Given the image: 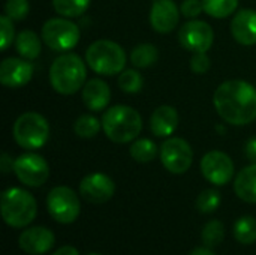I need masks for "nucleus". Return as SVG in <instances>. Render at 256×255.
I'll return each instance as SVG.
<instances>
[{
    "mask_svg": "<svg viewBox=\"0 0 256 255\" xmlns=\"http://www.w3.org/2000/svg\"><path fill=\"white\" fill-rule=\"evenodd\" d=\"M118 86L126 93H136L142 89V77L135 69H128L120 74Z\"/></svg>",
    "mask_w": 256,
    "mask_h": 255,
    "instance_id": "c756f323",
    "label": "nucleus"
},
{
    "mask_svg": "<svg viewBox=\"0 0 256 255\" xmlns=\"http://www.w3.org/2000/svg\"><path fill=\"white\" fill-rule=\"evenodd\" d=\"M56 243L54 233L45 227H32L20 234V248L30 255H40L48 252Z\"/></svg>",
    "mask_w": 256,
    "mask_h": 255,
    "instance_id": "2eb2a0df",
    "label": "nucleus"
},
{
    "mask_svg": "<svg viewBox=\"0 0 256 255\" xmlns=\"http://www.w3.org/2000/svg\"><path fill=\"white\" fill-rule=\"evenodd\" d=\"M14 164H15V161L12 162V159L9 158L8 153L2 155V158H0V170H2L3 174H8L9 171H12L14 170Z\"/></svg>",
    "mask_w": 256,
    "mask_h": 255,
    "instance_id": "f704fd0d",
    "label": "nucleus"
},
{
    "mask_svg": "<svg viewBox=\"0 0 256 255\" xmlns=\"http://www.w3.org/2000/svg\"><path fill=\"white\" fill-rule=\"evenodd\" d=\"M42 39L54 51H68L78 44L80 29L66 18H51L42 27Z\"/></svg>",
    "mask_w": 256,
    "mask_h": 255,
    "instance_id": "6e6552de",
    "label": "nucleus"
},
{
    "mask_svg": "<svg viewBox=\"0 0 256 255\" xmlns=\"http://www.w3.org/2000/svg\"><path fill=\"white\" fill-rule=\"evenodd\" d=\"M234 237L243 245L256 242V219L254 216H243L234 224Z\"/></svg>",
    "mask_w": 256,
    "mask_h": 255,
    "instance_id": "4be33fe9",
    "label": "nucleus"
},
{
    "mask_svg": "<svg viewBox=\"0 0 256 255\" xmlns=\"http://www.w3.org/2000/svg\"><path fill=\"white\" fill-rule=\"evenodd\" d=\"M190 69L195 74H206L210 69V57L206 53H195L190 59Z\"/></svg>",
    "mask_w": 256,
    "mask_h": 255,
    "instance_id": "473e14b6",
    "label": "nucleus"
},
{
    "mask_svg": "<svg viewBox=\"0 0 256 255\" xmlns=\"http://www.w3.org/2000/svg\"><path fill=\"white\" fill-rule=\"evenodd\" d=\"M153 2H154V0H153Z\"/></svg>",
    "mask_w": 256,
    "mask_h": 255,
    "instance_id": "ea45409f",
    "label": "nucleus"
},
{
    "mask_svg": "<svg viewBox=\"0 0 256 255\" xmlns=\"http://www.w3.org/2000/svg\"><path fill=\"white\" fill-rule=\"evenodd\" d=\"M180 20V9L174 0H154L150 11L152 27L159 33H168L176 29Z\"/></svg>",
    "mask_w": 256,
    "mask_h": 255,
    "instance_id": "dca6fc26",
    "label": "nucleus"
},
{
    "mask_svg": "<svg viewBox=\"0 0 256 255\" xmlns=\"http://www.w3.org/2000/svg\"><path fill=\"white\" fill-rule=\"evenodd\" d=\"M90 0H52V6L57 14L66 18L80 17L87 11Z\"/></svg>",
    "mask_w": 256,
    "mask_h": 255,
    "instance_id": "a878e982",
    "label": "nucleus"
},
{
    "mask_svg": "<svg viewBox=\"0 0 256 255\" xmlns=\"http://www.w3.org/2000/svg\"><path fill=\"white\" fill-rule=\"evenodd\" d=\"M189 255H216L213 251H212V248H196V249H194L192 252Z\"/></svg>",
    "mask_w": 256,
    "mask_h": 255,
    "instance_id": "4c0bfd02",
    "label": "nucleus"
},
{
    "mask_svg": "<svg viewBox=\"0 0 256 255\" xmlns=\"http://www.w3.org/2000/svg\"><path fill=\"white\" fill-rule=\"evenodd\" d=\"M204 12L213 18H226L238 6V0H202Z\"/></svg>",
    "mask_w": 256,
    "mask_h": 255,
    "instance_id": "b1692460",
    "label": "nucleus"
},
{
    "mask_svg": "<svg viewBox=\"0 0 256 255\" xmlns=\"http://www.w3.org/2000/svg\"><path fill=\"white\" fill-rule=\"evenodd\" d=\"M218 114L230 125L243 126L256 119V89L243 80L222 83L213 96Z\"/></svg>",
    "mask_w": 256,
    "mask_h": 255,
    "instance_id": "f257e3e1",
    "label": "nucleus"
},
{
    "mask_svg": "<svg viewBox=\"0 0 256 255\" xmlns=\"http://www.w3.org/2000/svg\"><path fill=\"white\" fill-rule=\"evenodd\" d=\"M102 129L114 143H129L142 129V120L136 110L128 105H116L104 113Z\"/></svg>",
    "mask_w": 256,
    "mask_h": 255,
    "instance_id": "7ed1b4c3",
    "label": "nucleus"
},
{
    "mask_svg": "<svg viewBox=\"0 0 256 255\" xmlns=\"http://www.w3.org/2000/svg\"><path fill=\"white\" fill-rule=\"evenodd\" d=\"M231 33L242 45L256 44V11L242 9L231 21Z\"/></svg>",
    "mask_w": 256,
    "mask_h": 255,
    "instance_id": "f3484780",
    "label": "nucleus"
},
{
    "mask_svg": "<svg viewBox=\"0 0 256 255\" xmlns=\"http://www.w3.org/2000/svg\"><path fill=\"white\" fill-rule=\"evenodd\" d=\"M28 9L30 6L27 0H8L4 5V14L14 21L24 20L28 14Z\"/></svg>",
    "mask_w": 256,
    "mask_h": 255,
    "instance_id": "7c9ffc66",
    "label": "nucleus"
},
{
    "mask_svg": "<svg viewBox=\"0 0 256 255\" xmlns=\"http://www.w3.org/2000/svg\"><path fill=\"white\" fill-rule=\"evenodd\" d=\"M33 77V65L24 59L9 57L0 65V81L6 87H22Z\"/></svg>",
    "mask_w": 256,
    "mask_h": 255,
    "instance_id": "4468645a",
    "label": "nucleus"
},
{
    "mask_svg": "<svg viewBox=\"0 0 256 255\" xmlns=\"http://www.w3.org/2000/svg\"><path fill=\"white\" fill-rule=\"evenodd\" d=\"M158 48L152 44H140L130 53L132 65L136 68H148L158 60Z\"/></svg>",
    "mask_w": 256,
    "mask_h": 255,
    "instance_id": "5701e85b",
    "label": "nucleus"
},
{
    "mask_svg": "<svg viewBox=\"0 0 256 255\" xmlns=\"http://www.w3.org/2000/svg\"><path fill=\"white\" fill-rule=\"evenodd\" d=\"M14 173L16 174L18 180L26 186L38 188L48 180L50 167L40 155L26 153L15 159Z\"/></svg>",
    "mask_w": 256,
    "mask_h": 255,
    "instance_id": "9d476101",
    "label": "nucleus"
},
{
    "mask_svg": "<svg viewBox=\"0 0 256 255\" xmlns=\"http://www.w3.org/2000/svg\"><path fill=\"white\" fill-rule=\"evenodd\" d=\"M86 60L96 74L116 75L124 69L126 53L117 42L99 39L87 48Z\"/></svg>",
    "mask_w": 256,
    "mask_h": 255,
    "instance_id": "39448f33",
    "label": "nucleus"
},
{
    "mask_svg": "<svg viewBox=\"0 0 256 255\" xmlns=\"http://www.w3.org/2000/svg\"><path fill=\"white\" fill-rule=\"evenodd\" d=\"M50 137V126L44 116L34 111L21 114L14 123V138L16 144L27 150L45 146Z\"/></svg>",
    "mask_w": 256,
    "mask_h": 255,
    "instance_id": "423d86ee",
    "label": "nucleus"
},
{
    "mask_svg": "<svg viewBox=\"0 0 256 255\" xmlns=\"http://www.w3.org/2000/svg\"><path fill=\"white\" fill-rule=\"evenodd\" d=\"M111 99L110 87L105 81L99 78H93L84 84L82 89V102L92 111L104 110Z\"/></svg>",
    "mask_w": 256,
    "mask_h": 255,
    "instance_id": "6ab92c4d",
    "label": "nucleus"
},
{
    "mask_svg": "<svg viewBox=\"0 0 256 255\" xmlns=\"http://www.w3.org/2000/svg\"><path fill=\"white\" fill-rule=\"evenodd\" d=\"M178 123V113L171 105H160L153 111L150 119V128L156 137H170L177 131Z\"/></svg>",
    "mask_w": 256,
    "mask_h": 255,
    "instance_id": "a211bd4d",
    "label": "nucleus"
},
{
    "mask_svg": "<svg viewBox=\"0 0 256 255\" xmlns=\"http://www.w3.org/2000/svg\"><path fill=\"white\" fill-rule=\"evenodd\" d=\"M46 209L54 221L60 224H72L81 212V203L70 188L56 186L46 197Z\"/></svg>",
    "mask_w": 256,
    "mask_h": 255,
    "instance_id": "0eeeda50",
    "label": "nucleus"
},
{
    "mask_svg": "<svg viewBox=\"0 0 256 255\" xmlns=\"http://www.w3.org/2000/svg\"><path fill=\"white\" fill-rule=\"evenodd\" d=\"M129 153L130 156L136 161V162H150L156 158L158 155V147L156 144L148 140V138H141V140H136L130 149H129Z\"/></svg>",
    "mask_w": 256,
    "mask_h": 255,
    "instance_id": "393cba45",
    "label": "nucleus"
},
{
    "mask_svg": "<svg viewBox=\"0 0 256 255\" xmlns=\"http://www.w3.org/2000/svg\"><path fill=\"white\" fill-rule=\"evenodd\" d=\"M88 255H100V254H88Z\"/></svg>",
    "mask_w": 256,
    "mask_h": 255,
    "instance_id": "58836bf2",
    "label": "nucleus"
},
{
    "mask_svg": "<svg viewBox=\"0 0 256 255\" xmlns=\"http://www.w3.org/2000/svg\"><path fill=\"white\" fill-rule=\"evenodd\" d=\"M220 206V194L216 189H206L196 198V209L201 213H213Z\"/></svg>",
    "mask_w": 256,
    "mask_h": 255,
    "instance_id": "c85d7f7f",
    "label": "nucleus"
},
{
    "mask_svg": "<svg viewBox=\"0 0 256 255\" xmlns=\"http://www.w3.org/2000/svg\"><path fill=\"white\" fill-rule=\"evenodd\" d=\"M116 185L112 179L104 173H92L86 176L80 183L81 197L93 204H104L112 198Z\"/></svg>",
    "mask_w": 256,
    "mask_h": 255,
    "instance_id": "ddd939ff",
    "label": "nucleus"
},
{
    "mask_svg": "<svg viewBox=\"0 0 256 255\" xmlns=\"http://www.w3.org/2000/svg\"><path fill=\"white\" fill-rule=\"evenodd\" d=\"M201 173L213 185H226L234 176V164L231 158L219 150H213L204 155L201 159Z\"/></svg>",
    "mask_w": 256,
    "mask_h": 255,
    "instance_id": "f8f14e48",
    "label": "nucleus"
},
{
    "mask_svg": "<svg viewBox=\"0 0 256 255\" xmlns=\"http://www.w3.org/2000/svg\"><path fill=\"white\" fill-rule=\"evenodd\" d=\"M100 126H102V122H99L94 116L82 114L76 119L74 125V131L81 138H93L94 135H98Z\"/></svg>",
    "mask_w": 256,
    "mask_h": 255,
    "instance_id": "bb28decb",
    "label": "nucleus"
},
{
    "mask_svg": "<svg viewBox=\"0 0 256 255\" xmlns=\"http://www.w3.org/2000/svg\"><path fill=\"white\" fill-rule=\"evenodd\" d=\"M225 237V227L220 221L213 219L202 228V242L207 248H214L222 243Z\"/></svg>",
    "mask_w": 256,
    "mask_h": 255,
    "instance_id": "cd10ccee",
    "label": "nucleus"
},
{
    "mask_svg": "<svg viewBox=\"0 0 256 255\" xmlns=\"http://www.w3.org/2000/svg\"><path fill=\"white\" fill-rule=\"evenodd\" d=\"M15 47H16L18 54L27 60L36 59L40 53V41H39L38 35L32 30L20 32V35L16 36V41H15Z\"/></svg>",
    "mask_w": 256,
    "mask_h": 255,
    "instance_id": "412c9836",
    "label": "nucleus"
},
{
    "mask_svg": "<svg viewBox=\"0 0 256 255\" xmlns=\"http://www.w3.org/2000/svg\"><path fill=\"white\" fill-rule=\"evenodd\" d=\"M52 255H80V252H78V249H76V248L66 245V246L58 248V249H57V251H56Z\"/></svg>",
    "mask_w": 256,
    "mask_h": 255,
    "instance_id": "e433bc0d",
    "label": "nucleus"
},
{
    "mask_svg": "<svg viewBox=\"0 0 256 255\" xmlns=\"http://www.w3.org/2000/svg\"><path fill=\"white\" fill-rule=\"evenodd\" d=\"M160 161L164 167L172 174L186 173L194 161V152L189 143L183 138H168L160 146Z\"/></svg>",
    "mask_w": 256,
    "mask_h": 255,
    "instance_id": "1a4fd4ad",
    "label": "nucleus"
},
{
    "mask_svg": "<svg viewBox=\"0 0 256 255\" xmlns=\"http://www.w3.org/2000/svg\"><path fill=\"white\" fill-rule=\"evenodd\" d=\"M246 156L249 161L256 164V138H250L246 143Z\"/></svg>",
    "mask_w": 256,
    "mask_h": 255,
    "instance_id": "c9c22d12",
    "label": "nucleus"
},
{
    "mask_svg": "<svg viewBox=\"0 0 256 255\" xmlns=\"http://www.w3.org/2000/svg\"><path fill=\"white\" fill-rule=\"evenodd\" d=\"M0 33H2L0 47H2V51H4L14 41V26H12V20L8 15L0 17Z\"/></svg>",
    "mask_w": 256,
    "mask_h": 255,
    "instance_id": "2f4dec72",
    "label": "nucleus"
},
{
    "mask_svg": "<svg viewBox=\"0 0 256 255\" xmlns=\"http://www.w3.org/2000/svg\"><path fill=\"white\" fill-rule=\"evenodd\" d=\"M38 213L34 197L21 189L9 188L2 194V216L9 227L24 228L32 224Z\"/></svg>",
    "mask_w": 256,
    "mask_h": 255,
    "instance_id": "20e7f679",
    "label": "nucleus"
},
{
    "mask_svg": "<svg viewBox=\"0 0 256 255\" xmlns=\"http://www.w3.org/2000/svg\"><path fill=\"white\" fill-rule=\"evenodd\" d=\"M237 197L246 203H256V164L243 168L234 182Z\"/></svg>",
    "mask_w": 256,
    "mask_h": 255,
    "instance_id": "aec40b11",
    "label": "nucleus"
},
{
    "mask_svg": "<svg viewBox=\"0 0 256 255\" xmlns=\"http://www.w3.org/2000/svg\"><path fill=\"white\" fill-rule=\"evenodd\" d=\"M180 11L184 17L188 18H194V17H198L202 11H204V6H202V0H184L180 6Z\"/></svg>",
    "mask_w": 256,
    "mask_h": 255,
    "instance_id": "72a5a7b5",
    "label": "nucleus"
},
{
    "mask_svg": "<svg viewBox=\"0 0 256 255\" xmlns=\"http://www.w3.org/2000/svg\"><path fill=\"white\" fill-rule=\"evenodd\" d=\"M178 41L183 48L194 53H207L214 41V32L206 21L192 20L182 26L178 32Z\"/></svg>",
    "mask_w": 256,
    "mask_h": 255,
    "instance_id": "9b49d317",
    "label": "nucleus"
},
{
    "mask_svg": "<svg viewBox=\"0 0 256 255\" xmlns=\"http://www.w3.org/2000/svg\"><path fill=\"white\" fill-rule=\"evenodd\" d=\"M87 71L80 56L66 53L57 57L50 68V83L60 95H72L78 92L86 81Z\"/></svg>",
    "mask_w": 256,
    "mask_h": 255,
    "instance_id": "f03ea898",
    "label": "nucleus"
}]
</instances>
